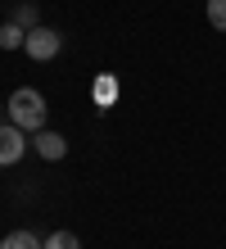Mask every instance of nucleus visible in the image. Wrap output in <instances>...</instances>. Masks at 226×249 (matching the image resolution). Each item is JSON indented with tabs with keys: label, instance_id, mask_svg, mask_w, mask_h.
<instances>
[{
	"label": "nucleus",
	"instance_id": "1",
	"mask_svg": "<svg viewBox=\"0 0 226 249\" xmlns=\"http://www.w3.org/2000/svg\"><path fill=\"white\" fill-rule=\"evenodd\" d=\"M5 109H9V123L23 127V131H41L45 127V113H50V109H45V95L36 91V86H18V91L9 95Z\"/></svg>",
	"mask_w": 226,
	"mask_h": 249
},
{
	"label": "nucleus",
	"instance_id": "2",
	"mask_svg": "<svg viewBox=\"0 0 226 249\" xmlns=\"http://www.w3.org/2000/svg\"><path fill=\"white\" fill-rule=\"evenodd\" d=\"M23 50L32 54L36 64H45V59H54V54L64 50V36H59L54 27H45V23H36L32 32H27V41H23Z\"/></svg>",
	"mask_w": 226,
	"mask_h": 249
},
{
	"label": "nucleus",
	"instance_id": "3",
	"mask_svg": "<svg viewBox=\"0 0 226 249\" xmlns=\"http://www.w3.org/2000/svg\"><path fill=\"white\" fill-rule=\"evenodd\" d=\"M27 131L23 127H14V123H0V168H14L18 159L27 154Z\"/></svg>",
	"mask_w": 226,
	"mask_h": 249
},
{
	"label": "nucleus",
	"instance_id": "4",
	"mask_svg": "<svg viewBox=\"0 0 226 249\" xmlns=\"http://www.w3.org/2000/svg\"><path fill=\"white\" fill-rule=\"evenodd\" d=\"M32 150L41 154V159H50V163H59V159H64L68 154V141L64 136H59V131H32Z\"/></svg>",
	"mask_w": 226,
	"mask_h": 249
},
{
	"label": "nucleus",
	"instance_id": "5",
	"mask_svg": "<svg viewBox=\"0 0 226 249\" xmlns=\"http://www.w3.org/2000/svg\"><path fill=\"white\" fill-rule=\"evenodd\" d=\"M0 249H45V240L36 231H9V236L0 240Z\"/></svg>",
	"mask_w": 226,
	"mask_h": 249
},
{
	"label": "nucleus",
	"instance_id": "6",
	"mask_svg": "<svg viewBox=\"0 0 226 249\" xmlns=\"http://www.w3.org/2000/svg\"><path fill=\"white\" fill-rule=\"evenodd\" d=\"M23 41H27V32H23L14 18H9V23H0V50H18Z\"/></svg>",
	"mask_w": 226,
	"mask_h": 249
},
{
	"label": "nucleus",
	"instance_id": "7",
	"mask_svg": "<svg viewBox=\"0 0 226 249\" xmlns=\"http://www.w3.org/2000/svg\"><path fill=\"white\" fill-rule=\"evenodd\" d=\"M45 249H82L77 231H54V236H45Z\"/></svg>",
	"mask_w": 226,
	"mask_h": 249
},
{
	"label": "nucleus",
	"instance_id": "8",
	"mask_svg": "<svg viewBox=\"0 0 226 249\" xmlns=\"http://www.w3.org/2000/svg\"><path fill=\"white\" fill-rule=\"evenodd\" d=\"M113 95H118V82L113 77H100L95 82V105H113Z\"/></svg>",
	"mask_w": 226,
	"mask_h": 249
},
{
	"label": "nucleus",
	"instance_id": "9",
	"mask_svg": "<svg viewBox=\"0 0 226 249\" xmlns=\"http://www.w3.org/2000/svg\"><path fill=\"white\" fill-rule=\"evenodd\" d=\"M208 23L217 32H226V0H208Z\"/></svg>",
	"mask_w": 226,
	"mask_h": 249
},
{
	"label": "nucleus",
	"instance_id": "10",
	"mask_svg": "<svg viewBox=\"0 0 226 249\" xmlns=\"http://www.w3.org/2000/svg\"><path fill=\"white\" fill-rule=\"evenodd\" d=\"M14 23H18L23 32H32V27H36V9H32V5H18V14H14Z\"/></svg>",
	"mask_w": 226,
	"mask_h": 249
}]
</instances>
